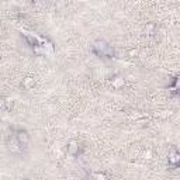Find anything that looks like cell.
Segmentation results:
<instances>
[{
    "mask_svg": "<svg viewBox=\"0 0 180 180\" xmlns=\"http://www.w3.org/2000/svg\"><path fill=\"white\" fill-rule=\"evenodd\" d=\"M15 138H17V142L20 144V145H25L27 142H28V134L25 132V131L20 130L15 135Z\"/></svg>",
    "mask_w": 180,
    "mask_h": 180,
    "instance_id": "6da1fadb",
    "label": "cell"
},
{
    "mask_svg": "<svg viewBox=\"0 0 180 180\" xmlns=\"http://www.w3.org/2000/svg\"><path fill=\"white\" fill-rule=\"evenodd\" d=\"M68 153L72 156H76L79 153V144L76 141H70L69 145H68Z\"/></svg>",
    "mask_w": 180,
    "mask_h": 180,
    "instance_id": "7a4b0ae2",
    "label": "cell"
},
{
    "mask_svg": "<svg viewBox=\"0 0 180 180\" xmlns=\"http://www.w3.org/2000/svg\"><path fill=\"white\" fill-rule=\"evenodd\" d=\"M23 85H24V87L25 89H34V86H35V80H34V77H25L24 79V82H23Z\"/></svg>",
    "mask_w": 180,
    "mask_h": 180,
    "instance_id": "3957f363",
    "label": "cell"
},
{
    "mask_svg": "<svg viewBox=\"0 0 180 180\" xmlns=\"http://www.w3.org/2000/svg\"><path fill=\"white\" fill-rule=\"evenodd\" d=\"M124 85H125V82H124V79L122 77H115V79H113V87L114 89H121V87H124Z\"/></svg>",
    "mask_w": 180,
    "mask_h": 180,
    "instance_id": "277c9868",
    "label": "cell"
},
{
    "mask_svg": "<svg viewBox=\"0 0 180 180\" xmlns=\"http://www.w3.org/2000/svg\"><path fill=\"white\" fill-rule=\"evenodd\" d=\"M179 160H180V158H179V153L177 152H173V153L169 155V163H172V165H177Z\"/></svg>",
    "mask_w": 180,
    "mask_h": 180,
    "instance_id": "5b68a950",
    "label": "cell"
},
{
    "mask_svg": "<svg viewBox=\"0 0 180 180\" xmlns=\"http://www.w3.org/2000/svg\"><path fill=\"white\" fill-rule=\"evenodd\" d=\"M4 105H6V108L7 110H10L11 107H13V99H10V97H7L4 101Z\"/></svg>",
    "mask_w": 180,
    "mask_h": 180,
    "instance_id": "8992f818",
    "label": "cell"
},
{
    "mask_svg": "<svg viewBox=\"0 0 180 180\" xmlns=\"http://www.w3.org/2000/svg\"><path fill=\"white\" fill-rule=\"evenodd\" d=\"M139 55V51L138 49H130L128 51V56L130 58H135V56H138Z\"/></svg>",
    "mask_w": 180,
    "mask_h": 180,
    "instance_id": "52a82bcc",
    "label": "cell"
},
{
    "mask_svg": "<svg viewBox=\"0 0 180 180\" xmlns=\"http://www.w3.org/2000/svg\"><path fill=\"white\" fill-rule=\"evenodd\" d=\"M93 176H94L96 179H105V177H107V176H105L104 173H94Z\"/></svg>",
    "mask_w": 180,
    "mask_h": 180,
    "instance_id": "ba28073f",
    "label": "cell"
},
{
    "mask_svg": "<svg viewBox=\"0 0 180 180\" xmlns=\"http://www.w3.org/2000/svg\"><path fill=\"white\" fill-rule=\"evenodd\" d=\"M145 158L146 159H152V152L150 150H146L145 152Z\"/></svg>",
    "mask_w": 180,
    "mask_h": 180,
    "instance_id": "9c48e42d",
    "label": "cell"
},
{
    "mask_svg": "<svg viewBox=\"0 0 180 180\" xmlns=\"http://www.w3.org/2000/svg\"><path fill=\"white\" fill-rule=\"evenodd\" d=\"M35 1H41V3H44L45 0H35Z\"/></svg>",
    "mask_w": 180,
    "mask_h": 180,
    "instance_id": "30bf717a",
    "label": "cell"
}]
</instances>
